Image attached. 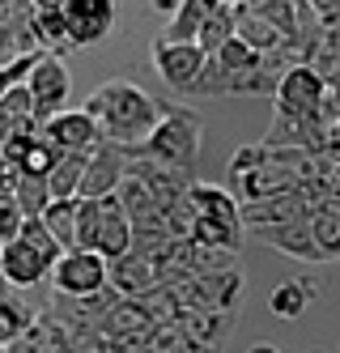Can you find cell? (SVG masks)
I'll list each match as a JSON object with an SVG mask.
<instances>
[{
  "label": "cell",
  "instance_id": "6da1fadb",
  "mask_svg": "<svg viewBox=\"0 0 340 353\" xmlns=\"http://www.w3.org/2000/svg\"><path fill=\"white\" fill-rule=\"evenodd\" d=\"M86 111L94 115V123H98V132L107 137V141H115V145H123L128 154L149 137V128L158 123V115H162V103L153 94H145L137 81H102L90 98H86Z\"/></svg>",
  "mask_w": 340,
  "mask_h": 353
},
{
  "label": "cell",
  "instance_id": "7a4b0ae2",
  "mask_svg": "<svg viewBox=\"0 0 340 353\" xmlns=\"http://www.w3.org/2000/svg\"><path fill=\"white\" fill-rule=\"evenodd\" d=\"M200 132H204V123H200L196 111L162 103L158 123H153L149 137L128 158H149V162H162V166H174V170H192L196 158H200Z\"/></svg>",
  "mask_w": 340,
  "mask_h": 353
},
{
  "label": "cell",
  "instance_id": "3957f363",
  "mask_svg": "<svg viewBox=\"0 0 340 353\" xmlns=\"http://www.w3.org/2000/svg\"><path fill=\"white\" fill-rule=\"evenodd\" d=\"M323 94H328V81L306 60H298L272 85V103H277V115L285 119H315L323 111Z\"/></svg>",
  "mask_w": 340,
  "mask_h": 353
},
{
  "label": "cell",
  "instance_id": "277c9868",
  "mask_svg": "<svg viewBox=\"0 0 340 353\" xmlns=\"http://www.w3.org/2000/svg\"><path fill=\"white\" fill-rule=\"evenodd\" d=\"M26 90H30V103H34V119L39 123L68 103L72 72L60 60V52H39V60L30 64V72H26Z\"/></svg>",
  "mask_w": 340,
  "mask_h": 353
},
{
  "label": "cell",
  "instance_id": "5b68a950",
  "mask_svg": "<svg viewBox=\"0 0 340 353\" xmlns=\"http://www.w3.org/2000/svg\"><path fill=\"white\" fill-rule=\"evenodd\" d=\"M47 276L56 281V294H94L107 285V256H98L94 247H64Z\"/></svg>",
  "mask_w": 340,
  "mask_h": 353
},
{
  "label": "cell",
  "instance_id": "8992f818",
  "mask_svg": "<svg viewBox=\"0 0 340 353\" xmlns=\"http://www.w3.org/2000/svg\"><path fill=\"white\" fill-rule=\"evenodd\" d=\"M153 68L174 94H192L200 68H204V47L196 39H153Z\"/></svg>",
  "mask_w": 340,
  "mask_h": 353
},
{
  "label": "cell",
  "instance_id": "52a82bcc",
  "mask_svg": "<svg viewBox=\"0 0 340 353\" xmlns=\"http://www.w3.org/2000/svg\"><path fill=\"white\" fill-rule=\"evenodd\" d=\"M310 205H319L315 192H310L306 183H298V188H290V192L239 200V217H243V230H264V225H277V221H290V217L306 213Z\"/></svg>",
  "mask_w": 340,
  "mask_h": 353
},
{
  "label": "cell",
  "instance_id": "ba28073f",
  "mask_svg": "<svg viewBox=\"0 0 340 353\" xmlns=\"http://www.w3.org/2000/svg\"><path fill=\"white\" fill-rule=\"evenodd\" d=\"M123 170H128V149L102 137L86 154V170H81V188H77V196H107V192H115L119 179H123Z\"/></svg>",
  "mask_w": 340,
  "mask_h": 353
},
{
  "label": "cell",
  "instance_id": "9c48e42d",
  "mask_svg": "<svg viewBox=\"0 0 340 353\" xmlns=\"http://www.w3.org/2000/svg\"><path fill=\"white\" fill-rule=\"evenodd\" d=\"M64 26L72 47L102 43L115 26V0H64Z\"/></svg>",
  "mask_w": 340,
  "mask_h": 353
},
{
  "label": "cell",
  "instance_id": "30bf717a",
  "mask_svg": "<svg viewBox=\"0 0 340 353\" xmlns=\"http://www.w3.org/2000/svg\"><path fill=\"white\" fill-rule=\"evenodd\" d=\"M132 247V217H128V209L119 205V196L107 192L98 196V225H94V251L98 256H123V251Z\"/></svg>",
  "mask_w": 340,
  "mask_h": 353
},
{
  "label": "cell",
  "instance_id": "8fae6325",
  "mask_svg": "<svg viewBox=\"0 0 340 353\" xmlns=\"http://www.w3.org/2000/svg\"><path fill=\"white\" fill-rule=\"evenodd\" d=\"M47 272H51V264H47L26 239L13 234V239L0 243V281H5V285H13V290H30V285L43 281Z\"/></svg>",
  "mask_w": 340,
  "mask_h": 353
},
{
  "label": "cell",
  "instance_id": "7c38bea8",
  "mask_svg": "<svg viewBox=\"0 0 340 353\" xmlns=\"http://www.w3.org/2000/svg\"><path fill=\"white\" fill-rule=\"evenodd\" d=\"M107 281L119 290V294H145L153 285H162V268L153 256H145V251L128 247L123 256L107 260Z\"/></svg>",
  "mask_w": 340,
  "mask_h": 353
},
{
  "label": "cell",
  "instance_id": "4fadbf2b",
  "mask_svg": "<svg viewBox=\"0 0 340 353\" xmlns=\"http://www.w3.org/2000/svg\"><path fill=\"white\" fill-rule=\"evenodd\" d=\"M43 137L47 141H56L60 149H81V154H90V149L102 141V132H98V123H94V115L81 107V111H56V115H47L43 119Z\"/></svg>",
  "mask_w": 340,
  "mask_h": 353
},
{
  "label": "cell",
  "instance_id": "5bb4252c",
  "mask_svg": "<svg viewBox=\"0 0 340 353\" xmlns=\"http://www.w3.org/2000/svg\"><path fill=\"white\" fill-rule=\"evenodd\" d=\"M9 349H17V353H64V349H72V323L60 315L34 311V319L26 323V332Z\"/></svg>",
  "mask_w": 340,
  "mask_h": 353
},
{
  "label": "cell",
  "instance_id": "9a60e30c",
  "mask_svg": "<svg viewBox=\"0 0 340 353\" xmlns=\"http://www.w3.org/2000/svg\"><path fill=\"white\" fill-rule=\"evenodd\" d=\"M268 239V247H277L281 256H294V260H306V264H323L319 260V247H315V234H310V209L290 217V221H277V225H264L259 230Z\"/></svg>",
  "mask_w": 340,
  "mask_h": 353
},
{
  "label": "cell",
  "instance_id": "2e32d148",
  "mask_svg": "<svg viewBox=\"0 0 340 353\" xmlns=\"http://www.w3.org/2000/svg\"><path fill=\"white\" fill-rule=\"evenodd\" d=\"M310 234H315L319 260L336 264L340 260V192L323 196L319 205H310Z\"/></svg>",
  "mask_w": 340,
  "mask_h": 353
},
{
  "label": "cell",
  "instance_id": "e0dca14e",
  "mask_svg": "<svg viewBox=\"0 0 340 353\" xmlns=\"http://www.w3.org/2000/svg\"><path fill=\"white\" fill-rule=\"evenodd\" d=\"M188 205H192V217H213V221H239V196L230 188H217V183H188Z\"/></svg>",
  "mask_w": 340,
  "mask_h": 353
},
{
  "label": "cell",
  "instance_id": "ac0fdd59",
  "mask_svg": "<svg viewBox=\"0 0 340 353\" xmlns=\"http://www.w3.org/2000/svg\"><path fill=\"white\" fill-rule=\"evenodd\" d=\"M39 217L60 247H77V196H51Z\"/></svg>",
  "mask_w": 340,
  "mask_h": 353
},
{
  "label": "cell",
  "instance_id": "d6986e66",
  "mask_svg": "<svg viewBox=\"0 0 340 353\" xmlns=\"http://www.w3.org/2000/svg\"><path fill=\"white\" fill-rule=\"evenodd\" d=\"M81 170H86V154L81 149H60V158L47 170V188L51 196H77L81 188Z\"/></svg>",
  "mask_w": 340,
  "mask_h": 353
},
{
  "label": "cell",
  "instance_id": "ffe728a7",
  "mask_svg": "<svg viewBox=\"0 0 340 353\" xmlns=\"http://www.w3.org/2000/svg\"><path fill=\"white\" fill-rule=\"evenodd\" d=\"M217 5H221V0H179V5H174V17L166 21V30H162V39H196L200 21L213 13Z\"/></svg>",
  "mask_w": 340,
  "mask_h": 353
},
{
  "label": "cell",
  "instance_id": "44dd1931",
  "mask_svg": "<svg viewBox=\"0 0 340 353\" xmlns=\"http://www.w3.org/2000/svg\"><path fill=\"white\" fill-rule=\"evenodd\" d=\"M13 196H17V205L26 217H39L47 209V200H51V188H47V174H34V170H17L13 166Z\"/></svg>",
  "mask_w": 340,
  "mask_h": 353
},
{
  "label": "cell",
  "instance_id": "7402d4cb",
  "mask_svg": "<svg viewBox=\"0 0 340 353\" xmlns=\"http://www.w3.org/2000/svg\"><path fill=\"white\" fill-rule=\"evenodd\" d=\"M310 298H315V290H310L306 281H281L272 294H268V311L277 319H298L306 307H310Z\"/></svg>",
  "mask_w": 340,
  "mask_h": 353
},
{
  "label": "cell",
  "instance_id": "603a6c76",
  "mask_svg": "<svg viewBox=\"0 0 340 353\" xmlns=\"http://www.w3.org/2000/svg\"><path fill=\"white\" fill-rule=\"evenodd\" d=\"M234 34V5H217L213 13H208L200 21V30H196V43L204 47V56H213L217 47Z\"/></svg>",
  "mask_w": 340,
  "mask_h": 353
},
{
  "label": "cell",
  "instance_id": "cb8c5ba5",
  "mask_svg": "<svg viewBox=\"0 0 340 353\" xmlns=\"http://www.w3.org/2000/svg\"><path fill=\"white\" fill-rule=\"evenodd\" d=\"M30 319H34V307H30V302L0 294V349H9V345L26 332V323H30Z\"/></svg>",
  "mask_w": 340,
  "mask_h": 353
},
{
  "label": "cell",
  "instance_id": "d4e9b609",
  "mask_svg": "<svg viewBox=\"0 0 340 353\" xmlns=\"http://www.w3.org/2000/svg\"><path fill=\"white\" fill-rule=\"evenodd\" d=\"M306 64L315 68L323 81H328V77H336V72H340V30H323V39L310 47Z\"/></svg>",
  "mask_w": 340,
  "mask_h": 353
},
{
  "label": "cell",
  "instance_id": "484cf974",
  "mask_svg": "<svg viewBox=\"0 0 340 353\" xmlns=\"http://www.w3.org/2000/svg\"><path fill=\"white\" fill-rule=\"evenodd\" d=\"M17 239H26V243H30L34 251H39V256L47 260V264H56V256H60V243H56V234H51L47 230V225H43V217H21V230H17Z\"/></svg>",
  "mask_w": 340,
  "mask_h": 353
},
{
  "label": "cell",
  "instance_id": "4316f807",
  "mask_svg": "<svg viewBox=\"0 0 340 353\" xmlns=\"http://www.w3.org/2000/svg\"><path fill=\"white\" fill-rule=\"evenodd\" d=\"M21 217H26V213H21V205H17V196L0 188V243L13 239V234L21 230Z\"/></svg>",
  "mask_w": 340,
  "mask_h": 353
},
{
  "label": "cell",
  "instance_id": "83f0119b",
  "mask_svg": "<svg viewBox=\"0 0 340 353\" xmlns=\"http://www.w3.org/2000/svg\"><path fill=\"white\" fill-rule=\"evenodd\" d=\"M310 13H315L328 30H340V0H306Z\"/></svg>",
  "mask_w": 340,
  "mask_h": 353
},
{
  "label": "cell",
  "instance_id": "f1b7e54d",
  "mask_svg": "<svg viewBox=\"0 0 340 353\" xmlns=\"http://www.w3.org/2000/svg\"><path fill=\"white\" fill-rule=\"evenodd\" d=\"M34 115H17V111H9L5 103H0V141H9L17 128H26V123H30Z\"/></svg>",
  "mask_w": 340,
  "mask_h": 353
},
{
  "label": "cell",
  "instance_id": "f546056e",
  "mask_svg": "<svg viewBox=\"0 0 340 353\" xmlns=\"http://www.w3.org/2000/svg\"><path fill=\"white\" fill-rule=\"evenodd\" d=\"M323 107H328L332 115H340V72H336V77H328V94H323Z\"/></svg>",
  "mask_w": 340,
  "mask_h": 353
},
{
  "label": "cell",
  "instance_id": "4dcf8cb0",
  "mask_svg": "<svg viewBox=\"0 0 340 353\" xmlns=\"http://www.w3.org/2000/svg\"><path fill=\"white\" fill-rule=\"evenodd\" d=\"M221 5H243V0H221Z\"/></svg>",
  "mask_w": 340,
  "mask_h": 353
},
{
  "label": "cell",
  "instance_id": "1f68e13d",
  "mask_svg": "<svg viewBox=\"0 0 340 353\" xmlns=\"http://www.w3.org/2000/svg\"><path fill=\"white\" fill-rule=\"evenodd\" d=\"M0 170H5V158H0Z\"/></svg>",
  "mask_w": 340,
  "mask_h": 353
}]
</instances>
